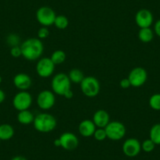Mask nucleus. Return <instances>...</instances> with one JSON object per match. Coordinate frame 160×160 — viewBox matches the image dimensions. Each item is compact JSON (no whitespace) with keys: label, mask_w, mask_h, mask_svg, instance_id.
Returning a JSON list of instances; mask_svg holds the SVG:
<instances>
[{"label":"nucleus","mask_w":160,"mask_h":160,"mask_svg":"<svg viewBox=\"0 0 160 160\" xmlns=\"http://www.w3.org/2000/svg\"><path fill=\"white\" fill-rule=\"evenodd\" d=\"M22 57L27 61L38 60L44 51V46L38 38H29L21 44Z\"/></svg>","instance_id":"nucleus-1"},{"label":"nucleus","mask_w":160,"mask_h":160,"mask_svg":"<svg viewBox=\"0 0 160 160\" xmlns=\"http://www.w3.org/2000/svg\"><path fill=\"white\" fill-rule=\"evenodd\" d=\"M34 128L39 133H50L57 127V119L49 113H39L35 116L33 122Z\"/></svg>","instance_id":"nucleus-2"},{"label":"nucleus","mask_w":160,"mask_h":160,"mask_svg":"<svg viewBox=\"0 0 160 160\" xmlns=\"http://www.w3.org/2000/svg\"><path fill=\"white\" fill-rule=\"evenodd\" d=\"M71 84H72V82L68 75L64 72H60V73L56 74L52 78V91L55 94L63 96L66 91L72 89Z\"/></svg>","instance_id":"nucleus-3"},{"label":"nucleus","mask_w":160,"mask_h":160,"mask_svg":"<svg viewBox=\"0 0 160 160\" xmlns=\"http://www.w3.org/2000/svg\"><path fill=\"white\" fill-rule=\"evenodd\" d=\"M80 88L85 96L88 98H95L99 94L101 85L97 78L93 76H87L80 83Z\"/></svg>","instance_id":"nucleus-4"},{"label":"nucleus","mask_w":160,"mask_h":160,"mask_svg":"<svg viewBox=\"0 0 160 160\" xmlns=\"http://www.w3.org/2000/svg\"><path fill=\"white\" fill-rule=\"evenodd\" d=\"M104 130L107 134V138L112 141L122 140L127 133L125 125L119 121H110Z\"/></svg>","instance_id":"nucleus-5"},{"label":"nucleus","mask_w":160,"mask_h":160,"mask_svg":"<svg viewBox=\"0 0 160 160\" xmlns=\"http://www.w3.org/2000/svg\"><path fill=\"white\" fill-rule=\"evenodd\" d=\"M36 20L43 27L53 25L57 15L54 10L49 7H41L37 10Z\"/></svg>","instance_id":"nucleus-6"},{"label":"nucleus","mask_w":160,"mask_h":160,"mask_svg":"<svg viewBox=\"0 0 160 160\" xmlns=\"http://www.w3.org/2000/svg\"><path fill=\"white\" fill-rule=\"evenodd\" d=\"M32 96L28 91H20L13 98V106L18 112L28 110L32 106Z\"/></svg>","instance_id":"nucleus-7"},{"label":"nucleus","mask_w":160,"mask_h":160,"mask_svg":"<svg viewBox=\"0 0 160 160\" xmlns=\"http://www.w3.org/2000/svg\"><path fill=\"white\" fill-rule=\"evenodd\" d=\"M37 74L41 78H48L51 76L55 70V64L50 58H42L38 59L35 68Z\"/></svg>","instance_id":"nucleus-8"},{"label":"nucleus","mask_w":160,"mask_h":160,"mask_svg":"<svg viewBox=\"0 0 160 160\" xmlns=\"http://www.w3.org/2000/svg\"><path fill=\"white\" fill-rule=\"evenodd\" d=\"M131 87H141L144 85L148 79L147 71L141 67H136L132 69L128 75Z\"/></svg>","instance_id":"nucleus-9"},{"label":"nucleus","mask_w":160,"mask_h":160,"mask_svg":"<svg viewBox=\"0 0 160 160\" xmlns=\"http://www.w3.org/2000/svg\"><path fill=\"white\" fill-rule=\"evenodd\" d=\"M56 102L55 93L50 90H45L39 92L37 97V104L42 110H50Z\"/></svg>","instance_id":"nucleus-10"},{"label":"nucleus","mask_w":160,"mask_h":160,"mask_svg":"<svg viewBox=\"0 0 160 160\" xmlns=\"http://www.w3.org/2000/svg\"><path fill=\"white\" fill-rule=\"evenodd\" d=\"M122 152L127 157L133 158L140 154L141 151V143L136 138H128L122 144Z\"/></svg>","instance_id":"nucleus-11"},{"label":"nucleus","mask_w":160,"mask_h":160,"mask_svg":"<svg viewBox=\"0 0 160 160\" xmlns=\"http://www.w3.org/2000/svg\"><path fill=\"white\" fill-rule=\"evenodd\" d=\"M154 21L153 14L147 9H141L135 15V22L140 28H150Z\"/></svg>","instance_id":"nucleus-12"},{"label":"nucleus","mask_w":160,"mask_h":160,"mask_svg":"<svg viewBox=\"0 0 160 160\" xmlns=\"http://www.w3.org/2000/svg\"><path fill=\"white\" fill-rule=\"evenodd\" d=\"M59 140L61 141V147L67 151H73L76 149L79 143L76 135L71 132L63 133L60 136Z\"/></svg>","instance_id":"nucleus-13"},{"label":"nucleus","mask_w":160,"mask_h":160,"mask_svg":"<svg viewBox=\"0 0 160 160\" xmlns=\"http://www.w3.org/2000/svg\"><path fill=\"white\" fill-rule=\"evenodd\" d=\"M13 82L14 87L20 91H27L32 84V78L26 73H18L13 77Z\"/></svg>","instance_id":"nucleus-14"},{"label":"nucleus","mask_w":160,"mask_h":160,"mask_svg":"<svg viewBox=\"0 0 160 160\" xmlns=\"http://www.w3.org/2000/svg\"><path fill=\"white\" fill-rule=\"evenodd\" d=\"M92 120L94 122L97 128H105L106 126L110 122V116L107 111L104 109H99L93 114Z\"/></svg>","instance_id":"nucleus-15"},{"label":"nucleus","mask_w":160,"mask_h":160,"mask_svg":"<svg viewBox=\"0 0 160 160\" xmlns=\"http://www.w3.org/2000/svg\"><path fill=\"white\" fill-rule=\"evenodd\" d=\"M96 129L97 127L93 122V120L85 119L80 122L78 130L81 136L84 138H90L93 136Z\"/></svg>","instance_id":"nucleus-16"},{"label":"nucleus","mask_w":160,"mask_h":160,"mask_svg":"<svg viewBox=\"0 0 160 160\" xmlns=\"http://www.w3.org/2000/svg\"><path fill=\"white\" fill-rule=\"evenodd\" d=\"M18 122L22 125H29L31 123H33L34 119H35V115H33L32 112L28 109V110L21 111L18 112V116H17Z\"/></svg>","instance_id":"nucleus-17"},{"label":"nucleus","mask_w":160,"mask_h":160,"mask_svg":"<svg viewBox=\"0 0 160 160\" xmlns=\"http://www.w3.org/2000/svg\"><path fill=\"white\" fill-rule=\"evenodd\" d=\"M14 136V129L10 124L3 123L0 125V140L9 141Z\"/></svg>","instance_id":"nucleus-18"},{"label":"nucleus","mask_w":160,"mask_h":160,"mask_svg":"<svg viewBox=\"0 0 160 160\" xmlns=\"http://www.w3.org/2000/svg\"><path fill=\"white\" fill-rule=\"evenodd\" d=\"M138 38L140 41L144 43L150 42L154 38V32L150 28H144L140 29L138 32Z\"/></svg>","instance_id":"nucleus-19"},{"label":"nucleus","mask_w":160,"mask_h":160,"mask_svg":"<svg viewBox=\"0 0 160 160\" xmlns=\"http://www.w3.org/2000/svg\"><path fill=\"white\" fill-rule=\"evenodd\" d=\"M68 77L70 78L71 82L75 84H80L83 78H85L83 72L78 68H73L69 72Z\"/></svg>","instance_id":"nucleus-20"},{"label":"nucleus","mask_w":160,"mask_h":160,"mask_svg":"<svg viewBox=\"0 0 160 160\" xmlns=\"http://www.w3.org/2000/svg\"><path fill=\"white\" fill-rule=\"evenodd\" d=\"M150 139L155 143V144H160V123H156L153 125L149 132Z\"/></svg>","instance_id":"nucleus-21"},{"label":"nucleus","mask_w":160,"mask_h":160,"mask_svg":"<svg viewBox=\"0 0 160 160\" xmlns=\"http://www.w3.org/2000/svg\"><path fill=\"white\" fill-rule=\"evenodd\" d=\"M50 59L53 61L55 65L57 64H61L65 61L66 60V53L65 52L61 50H55L51 54Z\"/></svg>","instance_id":"nucleus-22"},{"label":"nucleus","mask_w":160,"mask_h":160,"mask_svg":"<svg viewBox=\"0 0 160 160\" xmlns=\"http://www.w3.org/2000/svg\"><path fill=\"white\" fill-rule=\"evenodd\" d=\"M53 24H54L57 28L64 30L68 26L69 21L67 17L64 16V15H57Z\"/></svg>","instance_id":"nucleus-23"},{"label":"nucleus","mask_w":160,"mask_h":160,"mask_svg":"<svg viewBox=\"0 0 160 160\" xmlns=\"http://www.w3.org/2000/svg\"><path fill=\"white\" fill-rule=\"evenodd\" d=\"M149 105L155 111H160V93H155L149 99Z\"/></svg>","instance_id":"nucleus-24"},{"label":"nucleus","mask_w":160,"mask_h":160,"mask_svg":"<svg viewBox=\"0 0 160 160\" xmlns=\"http://www.w3.org/2000/svg\"><path fill=\"white\" fill-rule=\"evenodd\" d=\"M20 42H21V38H20L19 35H17V34L11 33L7 35V42L10 47H16V46H19Z\"/></svg>","instance_id":"nucleus-25"},{"label":"nucleus","mask_w":160,"mask_h":160,"mask_svg":"<svg viewBox=\"0 0 160 160\" xmlns=\"http://www.w3.org/2000/svg\"><path fill=\"white\" fill-rule=\"evenodd\" d=\"M155 144L152 140L149 139L145 140L141 143V150H143L145 152H151L155 149Z\"/></svg>","instance_id":"nucleus-26"},{"label":"nucleus","mask_w":160,"mask_h":160,"mask_svg":"<svg viewBox=\"0 0 160 160\" xmlns=\"http://www.w3.org/2000/svg\"><path fill=\"white\" fill-rule=\"evenodd\" d=\"M93 136L95 138V140L98 141H104L107 138V134H106L104 128H97Z\"/></svg>","instance_id":"nucleus-27"},{"label":"nucleus","mask_w":160,"mask_h":160,"mask_svg":"<svg viewBox=\"0 0 160 160\" xmlns=\"http://www.w3.org/2000/svg\"><path fill=\"white\" fill-rule=\"evenodd\" d=\"M37 35L39 39H45L47 37L50 35V31L47 28V27H41L38 29V32H37Z\"/></svg>","instance_id":"nucleus-28"},{"label":"nucleus","mask_w":160,"mask_h":160,"mask_svg":"<svg viewBox=\"0 0 160 160\" xmlns=\"http://www.w3.org/2000/svg\"><path fill=\"white\" fill-rule=\"evenodd\" d=\"M10 55L14 58H18L20 57H22V52L20 46L13 47L10 49Z\"/></svg>","instance_id":"nucleus-29"},{"label":"nucleus","mask_w":160,"mask_h":160,"mask_svg":"<svg viewBox=\"0 0 160 160\" xmlns=\"http://www.w3.org/2000/svg\"><path fill=\"white\" fill-rule=\"evenodd\" d=\"M120 87L122 89H128L131 87V84H130V80L128 79V78H122L121 81H120Z\"/></svg>","instance_id":"nucleus-30"},{"label":"nucleus","mask_w":160,"mask_h":160,"mask_svg":"<svg viewBox=\"0 0 160 160\" xmlns=\"http://www.w3.org/2000/svg\"><path fill=\"white\" fill-rule=\"evenodd\" d=\"M154 30H155V34L158 37H160V20H158V21L155 22V26H154Z\"/></svg>","instance_id":"nucleus-31"},{"label":"nucleus","mask_w":160,"mask_h":160,"mask_svg":"<svg viewBox=\"0 0 160 160\" xmlns=\"http://www.w3.org/2000/svg\"><path fill=\"white\" fill-rule=\"evenodd\" d=\"M63 97L65 98L66 99H68V100L72 99V98L74 97V93L73 92H72V89H70V90H68V91H66L65 93H64V94L63 95Z\"/></svg>","instance_id":"nucleus-32"},{"label":"nucleus","mask_w":160,"mask_h":160,"mask_svg":"<svg viewBox=\"0 0 160 160\" xmlns=\"http://www.w3.org/2000/svg\"><path fill=\"white\" fill-rule=\"evenodd\" d=\"M6 99V93L2 90L0 89V104H2Z\"/></svg>","instance_id":"nucleus-33"},{"label":"nucleus","mask_w":160,"mask_h":160,"mask_svg":"<svg viewBox=\"0 0 160 160\" xmlns=\"http://www.w3.org/2000/svg\"><path fill=\"white\" fill-rule=\"evenodd\" d=\"M10 160H27V158H24V156H21V155H17V156L12 158Z\"/></svg>","instance_id":"nucleus-34"},{"label":"nucleus","mask_w":160,"mask_h":160,"mask_svg":"<svg viewBox=\"0 0 160 160\" xmlns=\"http://www.w3.org/2000/svg\"><path fill=\"white\" fill-rule=\"evenodd\" d=\"M53 144H54L56 147H61V141H60L59 138L54 140V141H53Z\"/></svg>","instance_id":"nucleus-35"},{"label":"nucleus","mask_w":160,"mask_h":160,"mask_svg":"<svg viewBox=\"0 0 160 160\" xmlns=\"http://www.w3.org/2000/svg\"><path fill=\"white\" fill-rule=\"evenodd\" d=\"M2 76L0 75V84L2 83Z\"/></svg>","instance_id":"nucleus-36"},{"label":"nucleus","mask_w":160,"mask_h":160,"mask_svg":"<svg viewBox=\"0 0 160 160\" xmlns=\"http://www.w3.org/2000/svg\"><path fill=\"white\" fill-rule=\"evenodd\" d=\"M0 144H1V140H0Z\"/></svg>","instance_id":"nucleus-37"}]
</instances>
